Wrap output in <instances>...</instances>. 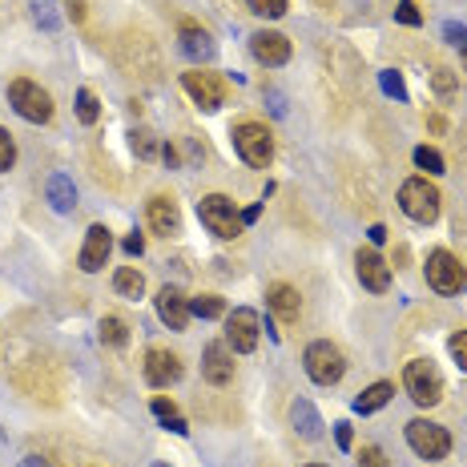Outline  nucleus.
<instances>
[{"label": "nucleus", "mask_w": 467, "mask_h": 467, "mask_svg": "<svg viewBox=\"0 0 467 467\" xmlns=\"http://www.w3.org/2000/svg\"><path fill=\"white\" fill-rule=\"evenodd\" d=\"M371 242H375V246L387 242V226H371Z\"/></svg>", "instance_id": "nucleus-42"}, {"label": "nucleus", "mask_w": 467, "mask_h": 467, "mask_svg": "<svg viewBox=\"0 0 467 467\" xmlns=\"http://www.w3.org/2000/svg\"><path fill=\"white\" fill-rule=\"evenodd\" d=\"M290 419H295V431L303 435V439H322V419H319V411L311 407V399H295Z\"/></svg>", "instance_id": "nucleus-22"}, {"label": "nucleus", "mask_w": 467, "mask_h": 467, "mask_svg": "<svg viewBox=\"0 0 467 467\" xmlns=\"http://www.w3.org/2000/svg\"><path fill=\"white\" fill-rule=\"evenodd\" d=\"M359 467H391L387 463V451L375 447V443H367V447L359 451Z\"/></svg>", "instance_id": "nucleus-34"}, {"label": "nucleus", "mask_w": 467, "mask_h": 467, "mask_svg": "<svg viewBox=\"0 0 467 467\" xmlns=\"http://www.w3.org/2000/svg\"><path fill=\"white\" fill-rule=\"evenodd\" d=\"M399 206L411 222L419 226H431L439 218V190H435L427 178H407L403 190H399Z\"/></svg>", "instance_id": "nucleus-1"}, {"label": "nucleus", "mask_w": 467, "mask_h": 467, "mask_svg": "<svg viewBox=\"0 0 467 467\" xmlns=\"http://www.w3.org/2000/svg\"><path fill=\"white\" fill-rule=\"evenodd\" d=\"M44 198H49V206L57 210V214H73V206H77V186H73L69 173H52L49 182H44Z\"/></svg>", "instance_id": "nucleus-21"}, {"label": "nucleus", "mask_w": 467, "mask_h": 467, "mask_svg": "<svg viewBox=\"0 0 467 467\" xmlns=\"http://www.w3.org/2000/svg\"><path fill=\"white\" fill-rule=\"evenodd\" d=\"M391 395H395V387H391V383H375V387H367L363 395L355 399V411L371 416V411H379V407H387V403H391Z\"/></svg>", "instance_id": "nucleus-24"}, {"label": "nucleus", "mask_w": 467, "mask_h": 467, "mask_svg": "<svg viewBox=\"0 0 467 467\" xmlns=\"http://www.w3.org/2000/svg\"><path fill=\"white\" fill-rule=\"evenodd\" d=\"M77 117L85 125H97V117H101V101H97L93 89H81L77 93Z\"/></svg>", "instance_id": "nucleus-29"}, {"label": "nucleus", "mask_w": 467, "mask_h": 467, "mask_svg": "<svg viewBox=\"0 0 467 467\" xmlns=\"http://www.w3.org/2000/svg\"><path fill=\"white\" fill-rule=\"evenodd\" d=\"M379 85H383V93H387V97H395V101H407V85H403V77H399L395 69H383V73H379Z\"/></svg>", "instance_id": "nucleus-30"}, {"label": "nucleus", "mask_w": 467, "mask_h": 467, "mask_svg": "<svg viewBox=\"0 0 467 467\" xmlns=\"http://www.w3.org/2000/svg\"><path fill=\"white\" fill-rule=\"evenodd\" d=\"M113 290L125 298H141L146 295V274H141L138 266H122L117 274H113Z\"/></svg>", "instance_id": "nucleus-23"}, {"label": "nucleus", "mask_w": 467, "mask_h": 467, "mask_svg": "<svg viewBox=\"0 0 467 467\" xmlns=\"http://www.w3.org/2000/svg\"><path fill=\"white\" fill-rule=\"evenodd\" d=\"M303 363H306V375H311V379L319 383V387H335V383L346 375V359H343V351H338L335 343H327V338H319V343L306 346Z\"/></svg>", "instance_id": "nucleus-4"}, {"label": "nucleus", "mask_w": 467, "mask_h": 467, "mask_svg": "<svg viewBox=\"0 0 467 467\" xmlns=\"http://www.w3.org/2000/svg\"><path fill=\"white\" fill-rule=\"evenodd\" d=\"M182 52L190 57V61H214V52H218V44L210 41V33L206 28H198L194 20H182Z\"/></svg>", "instance_id": "nucleus-19"}, {"label": "nucleus", "mask_w": 467, "mask_h": 467, "mask_svg": "<svg viewBox=\"0 0 467 467\" xmlns=\"http://www.w3.org/2000/svg\"><path fill=\"white\" fill-rule=\"evenodd\" d=\"M198 218L202 226H206L214 238H222V242H230V238H238L242 234V218H238V210H234L230 198H222V194H206V198L198 202Z\"/></svg>", "instance_id": "nucleus-2"}, {"label": "nucleus", "mask_w": 467, "mask_h": 467, "mask_svg": "<svg viewBox=\"0 0 467 467\" xmlns=\"http://www.w3.org/2000/svg\"><path fill=\"white\" fill-rule=\"evenodd\" d=\"M355 270H359V282H363L367 290H375V295H383V290L391 286V266L371 250V246L355 254Z\"/></svg>", "instance_id": "nucleus-16"}, {"label": "nucleus", "mask_w": 467, "mask_h": 467, "mask_svg": "<svg viewBox=\"0 0 467 467\" xmlns=\"http://www.w3.org/2000/svg\"><path fill=\"white\" fill-rule=\"evenodd\" d=\"M266 303H270V311L278 314V319L290 327V322H298V311H303V303H298V290L295 286H286V282H274L266 290Z\"/></svg>", "instance_id": "nucleus-20"}, {"label": "nucleus", "mask_w": 467, "mask_h": 467, "mask_svg": "<svg viewBox=\"0 0 467 467\" xmlns=\"http://www.w3.org/2000/svg\"><path fill=\"white\" fill-rule=\"evenodd\" d=\"M407 443L419 459H443L451 451V435L439 423H427V419H411L407 423Z\"/></svg>", "instance_id": "nucleus-9"}, {"label": "nucleus", "mask_w": 467, "mask_h": 467, "mask_svg": "<svg viewBox=\"0 0 467 467\" xmlns=\"http://www.w3.org/2000/svg\"><path fill=\"white\" fill-rule=\"evenodd\" d=\"M250 4V12H258V17H270V20H278L286 12V0H246Z\"/></svg>", "instance_id": "nucleus-33"}, {"label": "nucleus", "mask_w": 467, "mask_h": 467, "mask_svg": "<svg viewBox=\"0 0 467 467\" xmlns=\"http://www.w3.org/2000/svg\"><path fill=\"white\" fill-rule=\"evenodd\" d=\"M97 335H101L105 346H125L130 343V327H125V319H117V314H105V319L97 322Z\"/></svg>", "instance_id": "nucleus-25"}, {"label": "nucleus", "mask_w": 467, "mask_h": 467, "mask_svg": "<svg viewBox=\"0 0 467 467\" xmlns=\"http://www.w3.org/2000/svg\"><path fill=\"white\" fill-rule=\"evenodd\" d=\"M416 165L419 170H427V173H443V154L439 149H431V146H419L416 149Z\"/></svg>", "instance_id": "nucleus-31"}, {"label": "nucleus", "mask_w": 467, "mask_h": 467, "mask_svg": "<svg viewBox=\"0 0 467 467\" xmlns=\"http://www.w3.org/2000/svg\"><path fill=\"white\" fill-rule=\"evenodd\" d=\"M202 375H206V383H214V387H226V383L234 379V351L226 343H210L206 355H202Z\"/></svg>", "instance_id": "nucleus-17"}, {"label": "nucleus", "mask_w": 467, "mask_h": 467, "mask_svg": "<svg viewBox=\"0 0 467 467\" xmlns=\"http://www.w3.org/2000/svg\"><path fill=\"white\" fill-rule=\"evenodd\" d=\"M182 85H186V93H190L194 101H198L206 113L222 109V101H226V89H222V81H218L214 73H202V69H194V73H182Z\"/></svg>", "instance_id": "nucleus-12"}, {"label": "nucleus", "mask_w": 467, "mask_h": 467, "mask_svg": "<svg viewBox=\"0 0 467 467\" xmlns=\"http://www.w3.org/2000/svg\"><path fill=\"white\" fill-rule=\"evenodd\" d=\"M335 439L343 451H351V423H335Z\"/></svg>", "instance_id": "nucleus-39"}, {"label": "nucleus", "mask_w": 467, "mask_h": 467, "mask_svg": "<svg viewBox=\"0 0 467 467\" xmlns=\"http://www.w3.org/2000/svg\"><path fill=\"white\" fill-rule=\"evenodd\" d=\"M250 52L258 57L262 65L278 69V65L290 61V41H286L282 33H254V36H250Z\"/></svg>", "instance_id": "nucleus-18"}, {"label": "nucleus", "mask_w": 467, "mask_h": 467, "mask_svg": "<svg viewBox=\"0 0 467 467\" xmlns=\"http://www.w3.org/2000/svg\"><path fill=\"white\" fill-rule=\"evenodd\" d=\"M17 165V141L9 130H0V173H9Z\"/></svg>", "instance_id": "nucleus-32"}, {"label": "nucleus", "mask_w": 467, "mask_h": 467, "mask_svg": "<svg viewBox=\"0 0 467 467\" xmlns=\"http://www.w3.org/2000/svg\"><path fill=\"white\" fill-rule=\"evenodd\" d=\"M403 387L416 399V407H435L443 399V375L435 371L431 359H411L403 371Z\"/></svg>", "instance_id": "nucleus-3"}, {"label": "nucleus", "mask_w": 467, "mask_h": 467, "mask_svg": "<svg viewBox=\"0 0 467 467\" xmlns=\"http://www.w3.org/2000/svg\"><path fill=\"white\" fill-rule=\"evenodd\" d=\"M258 311L250 306H238L234 314H226V346H230L234 355H250L254 346H258Z\"/></svg>", "instance_id": "nucleus-8"}, {"label": "nucleus", "mask_w": 467, "mask_h": 467, "mask_svg": "<svg viewBox=\"0 0 467 467\" xmlns=\"http://www.w3.org/2000/svg\"><path fill=\"white\" fill-rule=\"evenodd\" d=\"M431 85H435V93H439V97L455 93V77H451V69H435L431 73Z\"/></svg>", "instance_id": "nucleus-36"}, {"label": "nucleus", "mask_w": 467, "mask_h": 467, "mask_svg": "<svg viewBox=\"0 0 467 467\" xmlns=\"http://www.w3.org/2000/svg\"><path fill=\"white\" fill-rule=\"evenodd\" d=\"M463 61H467V49H463Z\"/></svg>", "instance_id": "nucleus-47"}, {"label": "nucleus", "mask_w": 467, "mask_h": 467, "mask_svg": "<svg viewBox=\"0 0 467 467\" xmlns=\"http://www.w3.org/2000/svg\"><path fill=\"white\" fill-rule=\"evenodd\" d=\"M122 61L125 69L133 73V77H146V81H157V73H162V57H157L154 41L141 33H130L122 41Z\"/></svg>", "instance_id": "nucleus-7"}, {"label": "nucleus", "mask_w": 467, "mask_h": 467, "mask_svg": "<svg viewBox=\"0 0 467 467\" xmlns=\"http://www.w3.org/2000/svg\"><path fill=\"white\" fill-rule=\"evenodd\" d=\"M447 346H451V359H455V363L467 371V330H455Z\"/></svg>", "instance_id": "nucleus-35"}, {"label": "nucleus", "mask_w": 467, "mask_h": 467, "mask_svg": "<svg viewBox=\"0 0 467 467\" xmlns=\"http://www.w3.org/2000/svg\"><path fill=\"white\" fill-rule=\"evenodd\" d=\"M109 250H113V234L105 230V226H89L85 234V246H81V270L85 274H97V270L109 262Z\"/></svg>", "instance_id": "nucleus-15"}, {"label": "nucleus", "mask_w": 467, "mask_h": 467, "mask_svg": "<svg viewBox=\"0 0 467 467\" xmlns=\"http://www.w3.org/2000/svg\"><path fill=\"white\" fill-rule=\"evenodd\" d=\"M306 467H322V463H306Z\"/></svg>", "instance_id": "nucleus-46"}, {"label": "nucleus", "mask_w": 467, "mask_h": 467, "mask_svg": "<svg viewBox=\"0 0 467 467\" xmlns=\"http://www.w3.org/2000/svg\"><path fill=\"white\" fill-rule=\"evenodd\" d=\"M65 9H69V17L77 20V25L85 20V0H65Z\"/></svg>", "instance_id": "nucleus-41"}, {"label": "nucleus", "mask_w": 467, "mask_h": 467, "mask_svg": "<svg viewBox=\"0 0 467 467\" xmlns=\"http://www.w3.org/2000/svg\"><path fill=\"white\" fill-rule=\"evenodd\" d=\"M234 149H238L242 162L254 165V170H266V165L274 162V138H270V130L262 122L238 125V130H234Z\"/></svg>", "instance_id": "nucleus-5"}, {"label": "nucleus", "mask_w": 467, "mask_h": 467, "mask_svg": "<svg viewBox=\"0 0 467 467\" xmlns=\"http://www.w3.org/2000/svg\"><path fill=\"white\" fill-rule=\"evenodd\" d=\"M154 467H170V463H154Z\"/></svg>", "instance_id": "nucleus-45"}, {"label": "nucleus", "mask_w": 467, "mask_h": 467, "mask_svg": "<svg viewBox=\"0 0 467 467\" xmlns=\"http://www.w3.org/2000/svg\"><path fill=\"white\" fill-rule=\"evenodd\" d=\"M141 250H146V238H141V234H130V238H125V254H133V258H138Z\"/></svg>", "instance_id": "nucleus-40"}, {"label": "nucleus", "mask_w": 467, "mask_h": 467, "mask_svg": "<svg viewBox=\"0 0 467 467\" xmlns=\"http://www.w3.org/2000/svg\"><path fill=\"white\" fill-rule=\"evenodd\" d=\"M20 467H52L49 459H41V455H28V459H20Z\"/></svg>", "instance_id": "nucleus-43"}, {"label": "nucleus", "mask_w": 467, "mask_h": 467, "mask_svg": "<svg viewBox=\"0 0 467 467\" xmlns=\"http://www.w3.org/2000/svg\"><path fill=\"white\" fill-rule=\"evenodd\" d=\"M149 407H154V416H157V419H162V423H165V427H170V431H173V435H186V431H190V427H186V419H182V416H178V407H173V399H165V395H157V399H154V403H149Z\"/></svg>", "instance_id": "nucleus-26"}, {"label": "nucleus", "mask_w": 467, "mask_h": 467, "mask_svg": "<svg viewBox=\"0 0 467 467\" xmlns=\"http://www.w3.org/2000/svg\"><path fill=\"white\" fill-rule=\"evenodd\" d=\"M130 146H133V154L141 157V162H149V157H157V133L154 130H146V125H138V130L130 133Z\"/></svg>", "instance_id": "nucleus-27"}, {"label": "nucleus", "mask_w": 467, "mask_h": 467, "mask_svg": "<svg viewBox=\"0 0 467 467\" xmlns=\"http://www.w3.org/2000/svg\"><path fill=\"white\" fill-rule=\"evenodd\" d=\"M395 17L403 20V25H411V28H416L419 20H423V17H419V9H416V0H399V9H395Z\"/></svg>", "instance_id": "nucleus-37"}, {"label": "nucleus", "mask_w": 467, "mask_h": 467, "mask_svg": "<svg viewBox=\"0 0 467 467\" xmlns=\"http://www.w3.org/2000/svg\"><path fill=\"white\" fill-rule=\"evenodd\" d=\"M190 314H198V319H222L226 303L218 295H198V298H190Z\"/></svg>", "instance_id": "nucleus-28"}, {"label": "nucleus", "mask_w": 467, "mask_h": 467, "mask_svg": "<svg viewBox=\"0 0 467 467\" xmlns=\"http://www.w3.org/2000/svg\"><path fill=\"white\" fill-rule=\"evenodd\" d=\"M443 36H447V41L455 44L459 52L467 49V28H463V25H455V20H447V25H443Z\"/></svg>", "instance_id": "nucleus-38"}, {"label": "nucleus", "mask_w": 467, "mask_h": 467, "mask_svg": "<svg viewBox=\"0 0 467 467\" xmlns=\"http://www.w3.org/2000/svg\"><path fill=\"white\" fill-rule=\"evenodd\" d=\"M427 282H431V290H439V295H459L467 286V274H463L455 254L435 250V254H427Z\"/></svg>", "instance_id": "nucleus-10"}, {"label": "nucleus", "mask_w": 467, "mask_h": 467, "mask_svg": "<svg viewBox=\"0 0 467 467\" xmlns=\"http://www.w3.org/2000/svg\"><path fill=\"white\" fill-rule=\"evenodd\" d=\"M146 222L154 234H162V238H173V234L182 230V210H178V202L165 198V194H154V198L146 202Z\"/></svg>", "instance_id": "nucleus-13"}, {"label": "nucleus", "mask_w": 467, "mask_h": 467, "mask_svg": "<svg viewBox=\"0 0 467 467\" xmlns=\"http://www.w3.org/2000/svg\"><path fill=\"white\" fill-rule=\"evenodd\" d=\"M141 371H146L149 387H173L182 379V359L173 351H165V346H154V351H146V367Z\"/></svg>", "instance_id": "nucleus-11"}, {"label": "nucleus", "mask_w": 467, "mask_h": 467, "mask_svg": "<svg viewBox=\"0 0 467 467\" xmlns=\"http://www.w3.org/2000/svg\"><path fill=\"white\" fill-rule=\"evenodd\" d=\"M162 157H165L170 165H178V149H173V146H162Z\"/></svg>", "instance_id": "nucleus-44"}, {"label": "nucleus", "mask_w": 467, "mask_h": 467, "mask_svg": "<svg viewBox=\"0 0 467 467\" xmlns=\"http://www.w3.org/2000/svg\"><path fill=\"white\" fill-rule=\"evenodd\" d=\"M154 303H157V319H162L170 330H186V327H190V298H186L178 286H162Z\"/></svg>", "instance_id": "nucleus-14"}, {"label": "nucleus", "mask_w": 467, "mask_h": 467, "mask_svg": "<svg viewBox=\"0 0 467 467\" xmlns=\"http://www.w3.org/2000/svg\"><path fill=\"white\" fill-rule=\"evenodd\" d=\"M9 101H12V109L25 117V122H33V125H44V122H52V97L44 93L36 81H28V77H17L9 85Z\"/></svg>", "instance_id": "nucleus-6"}]
</instances>
